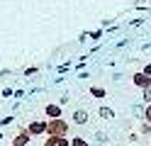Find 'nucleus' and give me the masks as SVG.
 Returning a JSON list of instances; mask_svg holds the SVG:
<instances>
[{"mask_svg": "<svg viewBox=\"0 0 151 146\" xmlns=\"http://www.w3.org/2000/svg\"><path fill=\"white\" fill-rule=\"evenodd\" d=\"M46 134L49 136H66L68 134V122H66L63 117L61 119H49L46 122Z\"/></svg>", "mask_w": 151, "mask_h": 146, "instance_id": "nucleus-1", "label": "nucleus"}, {"mask_svg": "<svg viewBox=\"0 0 151 146\" xmlns=\"http://www.w3.org/2000/svg\"><path fill=\"white\" fill-rule=\"evenodd\" d=\"M132 81H134V85H139L141 90H149V88H151V76H149V73H144V71L134 73V78H132Z\"/></svg>", "mask_w": 151, "mask_h": 146, "instance_id": "nucleus-2", "label": "nucleus"}, {"mask_svg": "<svg viewBox=\"0 0 151 146\" xmlns=\"http://www.w3.org/2000/svg\"><path fill=\"white\" fill-rule=\"evenodd\" d=\"M27 132H29V136H42V134H46V122L44 119H34L27 127Z\"/></svg>", "mask_w": 151, "mask_h": 146, "instance_id": "nucleus-3", "label": "nucleus"}, {"mask_svg": "<svg viewBox=\"0 0 151 146\" xmlns=\"http://www.w3.org/2000/svg\"><path fill=\"white\" fill-rule=\"evenodd\" d=\"M29 139H32L29 132H27V129H20V134L12 139V146H27V144H29Z\"/></svg>", "mask_w": 151, "mask_h": 146, "instance_id": "nucleus-4", "label": "nucleus"}, {"mask_svg": "<svg viewBox=\"0 0 151 146\" xmlns=\"http://www.w3.org/2000/svg\"><path fill=\"white\" fill-rule=\"evenodd\" d=\"M44 114L49 117V119H61V105H46Z\"/></svg>", "mask_w": 151, "mask_h": 146, "instance_id": "nucleus-5", "label": "nucleus"}, {"mask_svg": "<svg viewBox=\"0 0 151 146\" xmlns=\"http://www.w3.org/2000/svg\"><path fill=\"white\" fill-rule=\"evenodd\" d=\"M44 146H71V141L66 139V136H49V139L44 141Z\"/></svg>", "mask_w": 151, "mask_h": 146, "instance_id": "nucleus-6", "label": "nucleus"}, {"mask_svg": "<svg viewBox=\"0 0 151 146\" xmlns=\"http://www.w3.org/2000/svg\"><path fill=\"white\" fill-rule=\"evenodd\" d=\"M73 122H76V124H86V122H88V112H83V110H78V112L73 114Z\"/></svg>", "mask_w": 151, "mask_h": 146, "instance_id": "nucleus-7", "label": "nucleus"}, {"mask_svg": "<svg viewBox=\"0 0 151 146\" xmlns=\"http://www.w3.org/2000/svg\"><path fill=\"white\" fill-rule=\"evenodd\" d=\"M100 114L105 117V119H112V117H115V112H112L110 107H100Z\"/></svg>", "mask_w": 151, "mask_h": 146, "instance_id": "nucleus-8", "label": "nucleus"}, {"mask_svg": "<svg viewBox=\"0 0 151 146\" xmlns=\"http://www.w3.org/2000/svg\"><path fill=\"white\" fill-rule=\"evenodd\" d=\"M90 95H95V97H105L107 93L102 90V88H90Z\"/></svg>", "mask_w": 151, "mask_h": 146, "instance_id": "nucleus-9", "label": "nucleus"}, {"mask_svg": "<svg viewBox=\"0 0 151 146\" xmlns=\"http://www.w3.org/2000/svg\"><path fill=\"white\" fill-rule=\"evenodd\" d=\"M71 146H88V141L81 139V136H76V139H71Z\"/></svg>", "mask_w": 151, "mask_h": 146, "instance_id": "nucleus-10", "label": "nucleus"}, {"mask_svg": "<svg viewBox=\"0 0 151 146\" xmlns=\"http://www.w3.org/2000/svg\"><path fill=\"white\" fill-rule=\"evenodd\" d=\"M144 117H146V124H151V105H146V110H144Z\"/></svg>", "mask_w": 151, "mask_h": 146, "instance_id": "nucleus-11", "label": "nucleus"}, {"mask_svg": "<svg viewBox=\"0 0 151 146\" xmlns=\"http://www.w3.org/2000/svg\"><path fill=\"white\" fill-rule=\"evenodd\" d=\"M144 100L151 105V88H149V90H144Z\"/></svg>", "mask_w": 151, "mask_h": 146, "instance_id": "nucleus-12", "label": "nucleus"}]
</instances>
